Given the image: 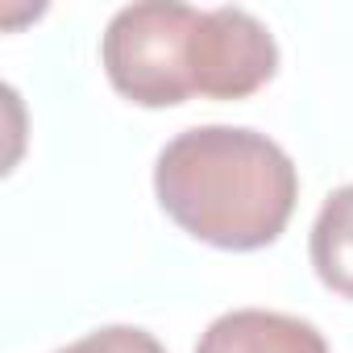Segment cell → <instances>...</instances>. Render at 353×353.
<instances>
[{"instance_id":"3","label":"cell","mask_w":353,"mask_h":353,"mask_svg":"<svg viewBox=\"0 0 353 353\" xmlns=\"http://www.w3.org/2000/svg\"><path fill=\"white\" fill-rule=\"evenodd\" d=\"M279 71L274 34L245 9H204L200 92L204 100H245Z\"/></svg>"},{"instance_id":"6","label":"cell","mask_w":353,"mask_h":353,"mask_svg":"<svg viewBox=\"0 0 353 353\" xmlns=\"http://www.w3.org/2000/svg\"><path fill=\"white\" fill-rule=\"evenodd\" d=\"M54 353H166L162 341L145 328H133V324H108V328H96Z\"/></svg>"},{"instance_id":"2","label":"cell","mask_w":353,"mask_h":353,"mask_svg":"<svg viewBox=\"0 0 353 353\" xmlns=\"http://www.w3.org/2000/svg\"><path fill=\"white\" fill-rule=\"evenodd\" d=\"M200 26L204 9L174 0L125 5L100 38L108 83L141 108L192 100L200 92Z\"/></svg>"},{"instance_id":"5","label":"cell","mask_w":353,"mask_h":353,"mask_svg":"<svg viewBox=\"0 0 353 353\" xmlns=\"http://www.w3.org/2000/svg\"><path fill=\"white\" fill-rule=\"evenodd\" d=\"M312 266L328 291L353 299V183L324 200L312 225Z\"/></svg>"},{"instance_id":"1","label":"cell","mask_w":353,"mask_h":353,"mask_svg":"<svg viewBox=\"0 0 353 353\" xmlns=\"http://www.w3.org/2000/svg\"><path fill=\"white\" fill-rule=\"evenodd\" d=\"M154 196L196 241L250 254L279 241L287 229L299 200V174L291 154L266 133L196 125L162 145Z\"/></svg>"},{"instance_id":"4","label":"cell","mask_w":353,"mask_h":353,"mask_svg":"<svg viewBox=\"0 0 353 353\" xmlns=\"http://www.w3.org/2000/svg\"><path fill=\"white\" fill-rule=\"evenodd\" d=\"M196 353H328V341L316 324L299 316L237 307L208 324Z\"/></svg>"}]
</instances>
